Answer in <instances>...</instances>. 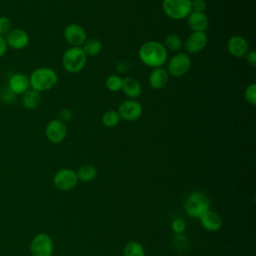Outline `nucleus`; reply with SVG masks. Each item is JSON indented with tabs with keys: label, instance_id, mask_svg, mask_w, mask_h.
I'll return each instance as SVG.
<instances>
[{
	"label": "nucleus",
	"instance_id": "20e7f679",
	"mask_svg": "<svg viewBox=\"0 0 256 256\" xmlns=\"http://www.w3.org/2000/svg\"><path fill=\"white\" fill-rule=\"evenodd\" d=\"M61 62L65 71L75 74L85 67L87 63V55L82 47H70L63 53Z\"/></svg>",
	"mask_w": 256,
	"mask_h": 256
},
{
	"label": "nucleus",
	"instance_id": "412c9836",
	"mask_svg": "<svg viewBox=\"0 0 256 256\" xmlns=\"http://www.w3.org/2000/svg\"><path fill=\"white\" fill-rule=\"evenodd\" d=\"M76 175H77L78 181L90 182L96 178L97 169L95 168V166L91 164H85L77 170Z\"/></svg>",
	"mask_w": 256,
	"mask_h": 256
},
{
	"label": "nucleus",
	"instance_id": "f8f14e48",
	"mask_svg": "<svg viewBox=\"0 0 256 256\" xmlns=\"http://www.w3.org/2000/svg\"><path fill=\"white\" fill-rule=\"evenodd\" d=\"M7 47L14 50H22L29 44L30 38L28 33L21 28H12L5 36Z\"/></svg>",
	"mask_w": 256,
	"mask_h": 256
},
{
	"label": "nucleus",
	"instance_id": "f03ea898",
	"mask_svg": "<svg viewBox=\"0 0 256 256\" xmlns=\"http://www.w3.org/2000/svg\"><path fill=\"white\" fill-rule=\"evenodd\" d=\"M58 82L57 72L50 67H39L35 69L29 76L30 88L44 92L52 89Z\"/></svg>",
	"mask_w": 256,
	"mask_h": 256
},
{
	"label": "nucleus",
	"instance_id": "7c9ffc66",
	"mask_svg": "<svg viewBox=\"0 0 256 256\" xmlns=\"http://www.w3.org/2000/svg\"><path fill=\"white\" fill-rule=\"evenodd\" d=\"M72 117H73V113H72V111H71L70 109H68V108L62 109V110L60 111V113H59V119H60L61 121H63L64 123L67 122V121H70V120L72 119Z\"/></svg>",
	"mask_w": 256,
	"mask_h": 256
},
{
	"label": "nucleus",
	"instance_id": "f3484780",
	"mask_svg": "<svg viewBox=\"0 0 256 256\" xmlns=\"http://www.w3.org/2000/svg\"><path fill=\"white\" fill-rule=\"evenodd\" d=\"M187 25L192 32H206L209 26V19L205 13L190 12L187 16Z\"/></svg>",
	"mask_w": 256,
	"mask_h": 256
},
{
	"label": "nucleus",
	"instance_id": "c85d7f7f",
	"mask_svg": "<svg viewBox=\"0 0 256 256\" xmlns=\"http://www.w3.org/2000/svg\"><path fill=\"white\" fill-rule=\"evenodd\" d=\"M171 229L175 234H182L186 229V223L182 218H175L171 222Z\"/></svg>",
	"mask_w": 256,
	"mask_h": 256
},
{
	"label": "nucleus",
	"instance_id": "1a4fd4ad",
	"mask_svg": "<svg viewBox=\"0 0 256 256\" xmlns=\"http://www.w3.org/2000/svg\"><path fill=\"white\" fill-rule=\"evenodd\" d=\"M120 119L125 121H136L138 120L142 113L143 108L142 105L135 99H127L122 101L117 109Z\"/></svg>",
	"mask_w": 256,
	"mask_h": 256
},
{
	"label": "nucleus",
	"instance_id": "aec40b11",
	"mask_svg": "<svg viewBox=\"0 0 256 256\" xmlns=\"http://www.w3.org/2000/svg\"><path fill=\"white\" fill-rule=\"evenodd\" d=\"M22 105L27 110H33L38 107L41 101V93L29 88L26 92L22 94Z\"/></svg>",
	"mask_w": 256,
	"mask_h": 256
},
{
	"label": "nucleus",
	"instance_id": "dca6fc26",
	"mask_svg": "<svg viewBox=\"0 0 256 256\" xmlns=\"http://www.w3.org/2000/svg\"><path fill=\"white\" fill-rule=\"evenodd\" d=\"M30 88L29 77L23 73H15L8 80V89L14 95H22Z\"/></svg>",
	"mask_w": 256,
	"mask_h": 256
},
{
	"label": "nucleus",
	"instance_id": "2f4dec72",
	"mask_svg": "<svg viewBox=\"0 0 256 256\" xmlns=\"http://www.w3.org/2000/svg\"><path fill=\"white\" fill-rule=\"evenodd\" d=\"M245 57H246L247 63H248L251 67L256 66V52H255L254 50L248 51V52L246 53Z\"/></svg>",
	"mask_w": 256,
	"mask_h": 256
},
{
	"label": "nucleus",
	"instance_id": "f257e3e1",
	"mask_svg": "<svg viewBox=\"0 0 256 256\" xmlns=\"http://www.w3.org/2000/svg\"><path fill=\"white\" fill-rule=\"evenodd\" d=\"M140 61L150 68H160L168 60V51L163 43L155 40L143 43L138 51Z\"/></svg>",
	"mask_w": 256,
	"mask_h": 256
},
{
	"label": "nucleus",
	"instance_id": "c756f323",
	"mask_svg": "<svg viewBox=\"0 0 256 256\" xmlns=\"http://www.w3.org/2000/svg\"><path fill=\"white\" fill-rule=\"evenodd\" d=\"M207 8L205 0H191V12L204 13Z\"/></svg>",
	"mask_w": 256,
	"mask_h": 256
},
{
	"label": "nucleus",
	"instance_id": "b1692460",
	"mask_svg": "<svg viewBox=\"0 0 256 256\" xmlns=\"http://www.w3.org/2000/svg\"><path fill=\"white\" fill-rule=\"evenodd\" d=\"M123 256H145V250L138 241H129L123 250Z\"/></svg>",
	"mask_w": 256,
	"mask_h": 256
},
{
	"label": "nucleus",
	"instance_id": "393cba45",
	"mask_svg": "<svg viewBox=\"0 0 256 256\" xmlns=\"http://www.w3.org/2000/svg\"><path fill=\"white\" fill-rule=\"evenodd\" d=\"M119 121H120L119 114L115 110H108L101 117L102 124L108 128H113L117 126L119 124Z\"/></svg>",
	"mask_w": 256,
	"mask_h": 256
},
{
	"label": "nucleus",
	"instance_id": "9b49d317",
	"mask_svg": "<svg viewBox=\"0 0 256 256\" xmlns=\"http://www.w3.org/2000/svg\"><path fill=\"white\" fill-rule=\"evenodd\" d=\"M63 36L70 47H82L87 39V33L84 28L76 23L67 25L64 29Z\"/></svg>",
	"mask_w": 256,
	"mask_h": 256
},
{
	"label": "nucleus",
	"instance_id": "a211bd4d",
	"mask_svg": "<svg viewBox=\"0 0 256 256\" xmlns=\"http://www.w3.org/2000/svg\"><path fill=\"white\" fill-rule=\"evenodd\" d=\"M121 90L128 99H137L142 93V85L136 78L127 76L122 78Z\"/></svg>",
	"mask_w": 256,
	"mask_h": 256
},
{
	"label": "nucleus",
	"instance_id": "9d476101",
	"mask_svg": "<svg viewBox=\"0 0 256 256\" xmlns=\"http://www.w3.org/2000/svg\"><path fill=\"white\" fill-rule=\"evenodd\" d=\"M45 136L49 142L59 144L63 142L67 136L66 124L58 119H52L45 127Z\"/></svg>",
	"mask_w": 256,
	"mask_h": 256
},
{
	"label": "nucleus",
	"instance_id": "a878e982",
	"mask_svg": "<svg viewBox=\"0 0 256 256\" xmlns=\"http://www.w3.org/2000/svg\"><path fill=\"white\" fill-rule=\"evenodd\" d=\"M105 86L111 92H118L122 87V78L115 74L110 75L105 81Z\"/></svg>",
	"mask_w": 256,
	"mask_h": 256
},
{
	"label": "nucleus",
	"instance_id": "6ab92c4d",
	"mask_svg": "<svg viewBox=\"0 0 256 256\" xmlns=\"http://www.w3.org/2000/svg\"><path fill=\"white\" fill-rule=\"evenodd\" d=\"M149 85L155 89L160 90L167 86L169 81V74L166 69L160 67V68H154L150 74H149Z\"/></svg>",
	"mask_w": 256,
	"mask_h": 256
},
{
	"label": "nucleus",
	"instance_id": "5701e85b",
	"mask_svg": "<svg viewBox=\"0 0 256 256\" xmlns=\"http://www.w3.org/2000/svg\"><path fill=\"white\" fill-rule=\"evenodd\" d=\"M164 47L167 49V51H172V52H179L182 47H183V42L182 39L177 35V34H168L163 43Z\"/></svg>",
	"mask_w": 256,
	"mask_h": 256
},
{
	"label": "nucleus",
	"instance_id": "bb28decb",
	"mask_svg": "<svg viewBox=\"0 0 256 256\" xmlns=\"http://www.w3.org/2000/svg\"><path fill=\"white\" fill-rule=\"evenodd\" d=\"M245 100L252 106L256 104V84L252 83L248 85L244 91Z\"/></svg>",
	"mask_w": 256,
	"mask_h": 256
},
{
	"label": "nucleus",
	"instance_id": "4be33fe9",
	"mask_svg": "<svg viewBox=\"0 0 256 256\" xmlns=\"http://www.w3.org/2000/svg\"><path fill=\"white\" fill-rule=\"evenodd\" d=\"M82 49L85 52V54L88 56H96L98 55L102 50V43L97 38H87L84 44L82 45Z\"/></svg>",
	"mask_w": 256,
	"mask_h": 256
},
{
	"label": "nucleus",
	"instance_id": "6e6552de",
	"mask_svg": "<svg viewBox=\"0 0 256 256\" xmlns=\"http://www.w3.org/2000/svg\"><path fill=\"white\" fill-rule=\"evenodd\" d=\"M78 178L76 172L70 168L59 169L53 176V184L60 191H69L76 187Z\"/></svg>",
	"mask_w": 256,
	"mask_h": 256
},
{
	"label": "nucleus",
	"instance_id": "0eeeda50",
	"mask_svg": "<svg viewBox=\"0 0 256 256\" xmlns=\"http://www.w3.org/2000/svg\"><path fill=\"white\" fill-rule=\"evenodd\" d=\"M32 256H52L53 240L47 233L36 234L30 243Z\"/></svg>",
	"mask_w": 256,
	"mask_h": 256
},
{
	"label": "nucleus",
	"instance_id": "4468645a",
	"mask_svg": "<svg viewBox=\"0 0 256 256\" xmlns=\"http://www.w3.org/2000/svg\"><path fill=\"white\" fill-rule=\"evenodd\" d=\"M227 51L231 56L235 58L244 57L249 51L248 42L244 37L240 35L231 36L227 41Z\"/></svg>",
	"mask_w": 256,
	"mask_h": 256
},
{
	"label": "nucleus",
	"instance_id": "cd10ccee",
	"mask_svg": "<svg viewBox=\"0 0 256 256\" xmlns=\"http://www.w3.org/2000/svg\"><path fill=\"white\" fill-rule=\"evenodd\" d=\"M11 29L12 23L10 18L7 16H0V35L5 37Z\"/></svg>",
	"mask_w": 256,
	"mask_h": 256
},
{
	"label": "nucleus",
	"instance_id": "423d86ee",
	"mask_svg": "<svg viewBox=\"0 0 256 256\" xmlns=\"http://www.w3.org/2000/svg\"><path fill=\"white\" fill-rule=\"evenodd\" d=\"M167 72L169 75L180 78L184 76L191 67V59L187 53L178 52L174 54L167 62Z\"/></svg>",
	"mask_w": 256,
	"mask_h": 256
},
{
	"label": "nucleus",
	"instance_id": "ddd939ff",
	"mask_svg": "<svg viewBox=\"0 0 256 256\" xmlns=\"http://www.w3.org/2000/svg\"><path fill=\"white\" fill-rule=\"evenodd\" d=\"M208 43V36L206 32H192L184 43V49L186 53L198 54L205 49Z\"/></svg>",
	"mask_w": 256,
	"mask_h": 256
},
{
	"label": "nucleus",
	"instance_id": "7ed1b4c3",
	"mask_svg": "<svg viewBox=\"0 0 256 256\" xmlns=\"http://www.w3.org/2000/svg\"><path fill=\"white\" fill-rule=\"evenodd\" d=\"M209 209V197L200 191H194L190 193L184 202V210L186 214L194 219H199V217Z\"/></svg>",
	"mask_w": 256,
	"mask_h": 256
},
{
	"label": "nucleus",
	"instance_id": "473e14b6",
	"mask_svg": "<svg viewBox=\"0 0 256 256\" xmlns=\"http://www.w3.org/2000/svg\"><path fill=\"white\" fill-rule=\"evenodd\" d=\"M7 49H8V47H7V44H6V41H5V37L0 35V58L2 56H4Z\"/></svg>",
	"mask_w": 256,
	"mask_h": 256
},
{
	"label": "nucleus",
	"instance_id": "2eb2a0df",
	"mask_svg": "<svg viewBox=\"0 0 256 256\" xmlns=\"http://www.w3.org/2000/svg\"><path fill=\"white\" fill-rule=\"evenodd\" d=\"M199 221L202 228L208 232H216L220 230L223 225L221 216L217 212L210 209L199 217Z\"/></svg>",
	"mask_w": 256,
	"mask_h": 256
},
{
	"label": "nucleus",
	"instance_id": "39448f33",
	"mask_svg": "<svg viewBox=\"0 0 256 256\" xmlns=\"http://www.w3.org/2000/svg\"><path fill=\"white\" fill-rule=\"evenodd\" d=\"M164 14L173 20H183L191 12V0H163Z\"/></svg>",
	"mask_w": 256,
	"mask_h": 256
}]
</instances>
